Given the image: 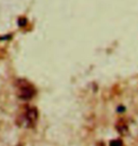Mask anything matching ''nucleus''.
<instances>
[{
  "label": "nucleus",
  "mask_w": 138,
  "mask_h": 146,
  "mask_svg": "<svg viewBox=\"0 0 138 146\" xmlns=\"http://www.w3.org/2000/svg\"><path fill=\"white\" fill-rule=\"evenodd\" d=\"M110 146H122V141L119 139H116V141H111Z\"/></svg>",
  "instance_id": "f257e3e1"
}]
</instances>
